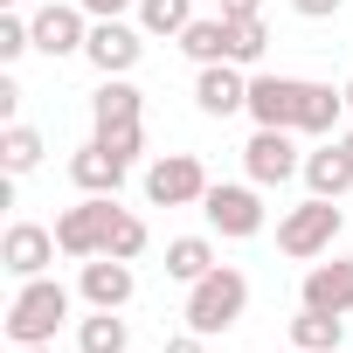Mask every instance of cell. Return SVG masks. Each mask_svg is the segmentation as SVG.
Masks as SVG:
<instances>
[{"label":"cell","mask_w":353,"mask_h":353,"mask_svg":"<svg viewBox=\"0 0 353 353\" xmlns=\"http://www.w3.org/2000/svg\"><path fill=\"white\" fill-rule=\"evenodd\" d=\"M291 8H298V14H305V21H332V14H339V8H346V0H291Z\"/></svg>","instance_id":"f1b7e54d"},{"label":"cell","mask_w":353,"mask_h":353,"mask_svg":"<svg viewBox=\"0 0 353 353\" xmlns=\"http://www.w3.org/2000/svg\"><path fill=\"white\" fill-rule=\"evenodd\" d=\"M194 21V0H139V28L145 35H166V42H181Z\"/></svg>","instance_id":"44dd1931"},{"label":"cell","mask_w":353,"mask_h":353,"mask_svg":"<svg viewBox=\"0 0 353 353\" xmlns=\"http://www.w3.org/2000/svg\"><path fill=\"white\" fill-rule=\"evenodd\" d=\"M28 49H35V28L21 14H0V63H21Z\"/></svg>","instance_id":"4316f807"},{"label":"cell","mask_w":353,"mask_h":353,"mask_svg":"<svg viewBox=\"0 0 353 353\" xmlns=\"http://www.w3.org/2000/svg\"><path fill=\"white\" fill-rule=\"evenodd\" d=\"M90 125L97 132H125V125H145V97L125 83V77H104L97 97H90Z\"/></svg>","instance_id":"9a60e30c"},{"label":"cell","mask_w":353,"mask_h":353,"mask_svg":"<svg viewBox=\"0 0 353 353\" xmlns=\"http://www.w3.org/2000/svg\"><path fill=\"white\" fill-rule=\"evenodd\" d=\"M111 215H118V194H83L77 208H63V215H56V243H63V256H77V263L104 256Z\"/></svg>","instance_id":"277c9868"},{"label":"cell","mask_w":353,"mask_h":353,"mask_svg":"<svg viewBox=\"0 0 353 353\" xmlns=\"http://www.w3.org/2000/svg\"><path fill=\"white\" fill-rule=\"evenodd\" d=\"M77 8H83L90 21H125V8H132V0H77Z\"/></svg>","instance_id":"83f0119b"},{"label":"cell","mask_w":353,"mask_h":353,"mask_svg":"<svg viewBox=\"0 0 353 353\" xmlns=\"http://www.w3.org/2000/svg\"><path fill=\"white\" fill-rule=\"evenodd\" d=\"M243 166H250V181H256V188H284L291 173H305V152L291 145L284 125H256V139L243 145Z\"/></svg>","instance_id":"52a82bcc"},{"label":"cell","mask_w":353,"mask_h":353,"mask_svg":"<svg viewBox=\"0 0 353 353\" xmlns=\"http://www.w3.org/2000/svg\"><path fill=\"white\" fill-rule=\"evenodd\" d=\"M339 118H346V90H332V83H305V97H298V125H291V132H305V139H332Z\"/></svg>","instance_id":"ac0fdd59"},{"label":"cell","mask_w":353,"mask_h":353,"mask_svg":"<svg viewBox=\"0 0 353 353\" xmlns=\"http://www.w3.org/2000/svg\"><path fill=\"white\" fill-rule=\"evenodd\" d=\"M208 270H215V243H208V236H173V243H166V277L201 284Z\"/></svg>","instance_id":"ffe728a7"},{"label":"cell","mask_w":353,"mask_h":353,"mask_svg":"<svg viewBox=\"0 0 353 353\" xmlns=\"http://www.w3.org/2000/svg\"><path fill=\"white\" fill-rule=\"evenodd\" d=\"M28 28H35V49H42V56H77V49L90 42V14L77 8V0H49Z\"/></svg>","instance_id":"30bf717a"},{"label":"cell","mask_w":353,"mask_h":353,"mask_svg":"<svg viewBox=\"0 0 353 353\" xmlns=\"http://www.w3.org/2000/svg\"><path fill=\"white\" fill-rule=\"evenodd\" d=\"M70 319V291L56 284V277H21V291H14V305H8V339L14 346H56V325Z\"/></svg>","instance_id":"6da1fadb"},{"label":"cell","mask_w":353,"mask_h":353,"mask_svg":"<svg viewBox=\"0 0 353 353\" xmlns=\"http://www.w3.org/2000/svg\"><path fill=\"white\" fill-rule=\"evenodd\" d=\"M305 188L319 194V201H339L346 188H353V159H346V145L332 139V145H319V152H305Z\"/></svg>","instance_id":"e0dca14e"},{"label":"cell","mask_w":353,"mask_h":353,"mask_svg":"<svg viewBox=\"0 0 353 353\" xmlns=\"http://www.w3.org/2000/svg\"><path fill=\"white\" fill-rule=\"evenodd\" d=\"M208 188H215V181L201 173L194 152H166V159L145 166V201H152V208H188V201H201Z\"/></svg>","instance_id":"5b68a950"},{"label":"cell","mask_w":353,"mask_h":353,"mask_svg":"<svg viewBox=\"0 0 353 353\" xmlns=\"http://www.w3.org/2000/svg\"><path fill=\"white\" fill-rule=\"evenodd\" d=\"M298 298H305L312 312H339V319H346V312H353V263H346V256H325V263H312Z\"/></svg>","instance_id":"5bb4252c"},{"label":"cell","mask_w":353,"mask_h":353,"mask_svg":"<svg viewBox=\"0 0 353 353\" xmlns=\"http://www.w3.org/2000/svg\"><path fill=\"white\" fill-rule=\"evenodd\" d=\"M77 291H83V305H90V312H125V305H132V291H139V277H132V263H125V256H90V263H83V277H77Z\"/></svg>","instance_id":"9c48e42d"},{"label":"cell","mask_w":353,"mask_h":353,"mask_svg":"<svg viewBox=\"0 0 353 353\" xmlns=\"http://www.w3.org/2000/svg\"><path fill=\"white\" fill-rule=\"evenodd\" d=\"M0 159H8V173H14V181H21V173H35V166H42V132L14 118L8 132H0Z\"/></svg>","instance_id":"603a6c76"},{"label":"cell","mask_w":353,"mask_h":353,"mask_svg":"<svg viewBox=\"0 0 353 353\" xmlns=\"http://www.w3.org/2000/svg\"><path fill=\"white\" fill-rule=\"evenodd\" d=\"M166 353H208V339L188 325V332H173V339H166Z\"/></svg>","instance_id":"4dcf8cb0"},{"label":"cell","mask_w":353,"mask_h":353,"mask_svg":"<svg viewBox=\"0 0 353 353\" xmlns=\"http://www.w3.org/2000/svg\"><path fill=\"white\" fill-rule=\"evenodd\" d=\"M339 201H305V208H291L284 222H277V250L284 256H298V263H312V256H332V243H339Z\"/></svg>","instance_id":"3957f363"},{"label":"cell","mask_w":353,"mask_h":353,"mask_svg":"<svg viewBox=\"0 0 353 353\" xmlns=\"http://www.w3.org/2000/svg\"><path fill=\"white\" fill-rule=\"evenodd\" d=\"M339 90H346V111H353V77H346V83H339Z\"/></svg>","instance_id":"d6a6232c"},{"label":"cell","mask_w":353,"mask_h":353,"mask_svg":"<svg viewBox=\"0 0 353 353\" xmlns=\"http://www.w3.org/2000/svg\"><path fill=\"white\" fill-rule=\"evenodd\" d=\"M243 312H250V277L229 270V263H215L201 284H188V312H181V319H188L201 339H215V332H229Z\"/></svg>","instance_id":"7a4b0ae2"},{"label":"cell","mask_w":353,"mask_h":353,"mask_svg":"<svg viewBox=\"0 0 353 353\" xmlns=\"http://www.w3.org/2000/svg\"><path fill=\"white\" fill-rule=\"evenodd\" d=\"M181 49H188L194 63H229V21H222V14H215V21H201V14H194V21H188V35H181Z\"/></svg>","instance_id":"cb8c5ba5"},{"label":"cell","mask_w":353,"mask_h":353,"mask_svg":"<svg viewBox=\"0 0 353 353\" xmlns=\"http://www.w3.org/2000/svg\"><path fill=\"white\" fill-rule=\"evenodd\" d=\"M14 111H21V83H14V77H0V118L14 125Z\"/></svg>","instance_id":"f546056e"},{"label":"cell","mask_w":353,"mask_h":353,"mask_svg":"<svg viewBox=\"0 0 353 353\" xmlns=\"http://www.w3.org/2000/svg\"><path fill=\"white\" fill-rule=\"evenodd\" d=\"M339 145H346V159H353V132H346V139H339Z\"/></svg>","instance_id":"e575fe53"},{"label":"cell","mask_w":353,"mask_h":353,"mask_svg":"<svg viewBox=\"0 0 353 353\" xmlns=\"http://www.w3.org/2000/svg\"><path fill=\"white\" fill-rule=\"evenodd\" d=\"M339 339H346V325H339V312H298L291 319V346L298 353H339Z\"/></svg>","instance_id":"d6986e66"},{"label":"cell","mask_w":353,"mask_h":353,"mask_svg":"<svg viewBox=\"0 0 353 353\" xmlns=\"http://www.w3.org/2000/svg\"><path fill=\"white\" fill-rule=\"evenodd\" d=\"M298 97H305V77H270V70H256L250 77V118L256 125H298Z\"/></svg>","instance_id":"4fadbf2b"},{"label":"cell","mask_w":353,"mask_h":353,"mask_svg":"<svg viewBox=\"0 0 353 353\" xmlns=\"http://www.w3.org/2000/svg\"><path fill=\"white\" fill-rule=\"evenodd\" d=\"M83 56L97 63V77H132L139 56H145V28H132V21H97L90 42H83Z\"/></svg>","instance_id":"ba28073f"},{"label":"cell","mask_w":353,"mask_h":353,"mask_svg":"<svg viewBox=\"0 0 353 353\" xmlns=\"http://www.w3.org/2000/svg\"><path fill=\"white\" fill-rule=\"evenodd\" d=\"M104 256H125V263H132V256H145V222H139L132 208H118V215H111V236H104Z\"/></svg>","instance_id":"484cf974"},{"label":"cell","mask_w":353,"mask_h":353,"mask_svg":"<svg viewBox=\"0 0 353 353\" xmlns=\"http://www.w3.org/2000/svg\"><path fill=\"white\" fill-rule=\"evenodd\" d=\"M291 353H298V346H291Z\"/></svg>","instance_id":"d590c367"},{"label":"cell","mask_w":353,"mask_h":353,"mask_svg":"<svg viewBox=\"0 0 353 353\" xmlns=\"http://www.w3.org/2000/svg\"><path fill=\"white\" fill-rule=\"evenodd\" d=\"M77 346H83V353H125V346H132V325H125L118 312H90V319L77 325Z\"/></svg>","instance_id":"7402d4cb"},{"label":"cell","mask_w":353,"mask_h":353,"mask_svg":"<svg viewBox=\"0 0 353 353\" xmlns=\"http://www.w3.org/2000/svg\"><path fill=\"white\" fill-rule=\"evenodd\" d=\"M222 14H229V21H243V14H263V0H222Z\"/></svg>","instance_id":"1f68e13d"},{"label":"cell","mask_w":353,"mask_h":353,"mask_svg":"<svg viewBox=\"0 0 353 353\" xmlns=\"http://www.w3.org/2000/svg\"><path fill=\"white\" fill-rule=\"evenodd\" d=\"M201 215H208V229H215V236H229V243H250V236L263 229L256 181H250V188H229V181H215V188L201 194Z\"/></svg>","instance_id":"8992f818"},{"label":"cell","mask_w":353,"mask_h":353,"mask_svg":"<svg viewBox=\"0 0 353 353\" xmlns=\"http://www.w3.org/2000/svg\"><path fill=\"white\" fill-rule=\"evenodd\" d=\"M229 21V14H222ZM263 49H270V28H263V14H243V21H229V63H263Z\"/></svg>","instance_id":"d4e9b609"},{"label":"cell","mask_w":353,"mask_h":353,"mask_svg":"<svg viewBox=\"0 0 353 353\" xmlns=\"http://www.w3.org/2000/svg\"><path fill=\"white\" fill-rule=\"evenodd\" d=\"M14 353H56V346H14Z\"/></svg>","instance_id":"836d02e7"},{"label":"cell","mask_w":353,"mask_h":353,"mask_svg":"<svg viewBox=\"0 0 353 353\" xmlns=\"http://www.w3.org/2000/svg\"><path fill=\"white\" fill-rule=\"evenodd\" d=\"M56 229H42V222H14L8 236H0V263H8L14 277H49V263H56Z\"/></svg>","instance_id":"8fae6325"},{"label":"cell","mask_w":353,"mask_h":353,"mask_svg":"<svg viewBox=\"0 0 353 353\" xmlns=\"http://www.w3.org/2000/svg\"><path fill=\"white\" fill-rule=\"evenodd\" d=\"M125 173H132V166H125L111 145H97V139L70 159V181H77L83 194H118V188H125Z\"/></svg>","instance_id":"2e32d148"},{"label":"cell","mask_w":353,"mask_h":353,"mask_svg":"<svg viewBox=\"0 0 353 353\" xmlns=\"http://www.w3.org/2000/svg\"><path fill=\"white\" fill-rule=\"evenodd\" d=\"M194 104H201L208 118H236V111H250V77H243V63H201V77H194Z\"/></svg>","instance_id":"7c38bea8"}]
</instances>
